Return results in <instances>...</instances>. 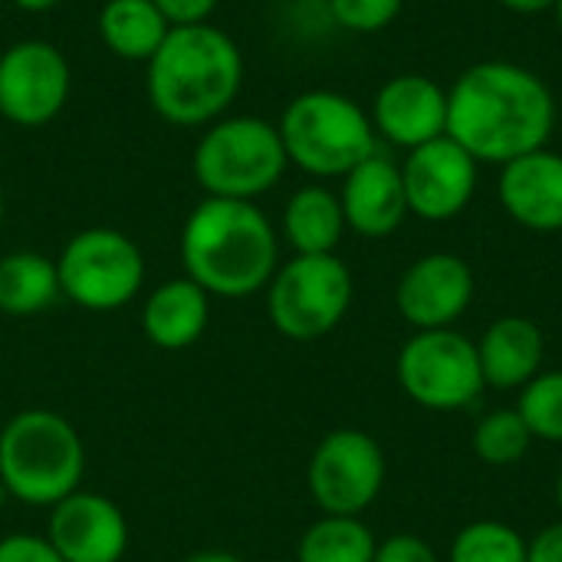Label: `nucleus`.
Instances as JSON below:
<instances>
[{"label":"nucleus","instance_id":"nucleus-20","mask_svg":"<svg viewBox=\"0 0 562 562\" xmlns=\"http://www.w3.org/2000/svg\"><path fill=\"white\" fill-rule=\"evenodd\" d=\"M346 234L339 194L323 184L300 188L283 207V237L296 254H336Z\"/></svg>","mask_w":562,"mask_h":562},{"label":"nucleus","instance_id":"nucleus-31","mask_svg":"<svg viewBox=\"0 0 562 562\" xmlns=\"http://www.w3.org/2000/svg\"><path fill=\"white\" fill-rule=\"evenodd\" d=\"M527 562H562V520L527 540Z\"/></svg>","mask_w":562,"mask_h":562},{"label":"nucleus","instance_id":"nucleus-5","mask_svg":"<svg viewBox=\"0 0 562 562\" xmlns=\"http://www.w3.org/2000/svg\"><path fill=\"white\" fill-rule=\"evenodd\" d=\"M280 138L290 165L313 178H346L379 151L369 112L333 89L300 92L280 115Z\"/></svg>","mask_w":562,"mask_h":562},{"label":"nucleus","instance_id":"nucleus-30","mask_svg":"<svg viewBox=\"0 0 562 562\" xmlns=\"http://www.w3.org/2000/svg\"><path fill=\"white\" fill-rule=\"evenodd\" d=\"M161 16L171 26H194V23H207V16L217 10L221 0H151Z\"/></svg>","mask_w":562,"mask_h":562},{"label":"nucleus","instance_id":"nucleus-13","mask_svg":"<svg viewBox=\"0 0 562 562\" xmlns=\"http://www.w3.org/2000/svg\"><path fill=\"white\" fill-rule=\"evenodd\" d=\"M474 270L458 254H425L418 257L395 286V306L415 333L451 329L474 303Z\"/></svg>","mask_w":562,"mask_h":562},{"label":"nucleus","instance_id":"nucleus-9","mask_svg":"<svg viewBox=\"0 0 562 562\" xmlns=\"http://www.w3.org/2000/svg\"><path fill=\"white\" fill-rule=\"evenodd\" d=\"M395 379L402 392L425 412H461L484 395V372L477 342L451 329L415 333L395 359Z\"/></svg>","mask_w":562,"mask_h":562},{"label":"nucleus","instance_id":"nucleus-8","mask_svg":"<svg viewBox=\"0 0 562 562\" xmlns=\"http://www.w3.org/2000/svg\"><path fill=\"white\" fill-rule=\"evenodd\" d=\"M59 290L89 313L128 306L145 283V257L132 237L112 227H89L69 237L56 257Z\"/></svg>","mask_w":562,"mask_h":562},{"label":"nucleus","instance_id":"nucleus-2","mask_svg":"<svg viewBox=\"0 0 562 562\" xmlns=\"http://www.w3.org/2000/svg\"><path fill=\"white\" fill-rule=\"evenodd\" d=\"M181 263L204 293L240 300L267 290L280 267V240L254 201L204 198L181 227Z\"/></svg>","mask_w":562,"mask_h":562},{"label":"nucleus","instance_id":"nucleus-37","mask_svg":"<svg viewBox=\"0 0 562 562\" xmlns=\"http://www.w3.org/2000/svg\"><path fill=\"white\" fill-rule=\"evenodd\" d=\"M3 211H7V207H3V188H0V227H3Z\"/></svg>","mask_w":562,"mask_h":562},{"label":"nucleus","instance_id":"nucleus-38","mask_svg":"<svg viewBox=\"0 0 562 562\" xmlns=\"http://www.w3.org/2000/svg\"><path fill=\"white\" fill-rule=\"evenodd\" d=\"M557 23H560L562 30V0H557Z\"/></svg>","mask_w":562,"mask_h":562},{"label":"nucleus","instance_id":"nucleus-18","mask_svg":"<svg viewBox=\"0 0 562 562\" xmlns=\"http://www.w3.org/2000/svg\"><path fill=\"white\" fill-rule=\"evenodd\" d=\"M547 339L530 316H501L477 339L484 385L497 392H520L543 372Z\"/></svg>","mask_w":562,"mask_h":562},{"label":"nucleus","instance_id":"nucleus-36","mask_svg":"<svg viewBox=\"0 0 562 562\" xmlns=\"http://www.w3.org/2000/svg\"><path fill=\"white\" fill-rule=\"evenodd\" d=\"M7 497H10V494H7V487H3V481H0V510H3V504H7Z\"/></svg>","mask_w":562,"mask_h":562},{"label":"nucleus","instance_id":"nucleus-25","mask_svg":"<svg viewBox=\"0 0 562 562\" xmlns=\"http://www.w3.org/2000/svg\"><path fill=\"white\" fill-rule=\"evenodd\" d=\"M448 562H527V537L504 520H474L454 533Z\"/></svg>","mask_w":562,"mask_h":562},{"label":"nucleus","instance_id":"nucleus-4","mask_svg":"<svg viewBox=\"0 0 562 562\" xmlns=\"http://www.w3.org/2000/svg\"><path fill=\"white\" fill-rule=\"evenodd\" d=\"M86 474L79 431L49 408L16 412L0 431V481L30 507H53L76 494Z\"/></svg>","mask_w":562,"mask_h":562},{"label":"nucleus","instance_id":"nucleus-10","mask_svg":"<svg viewBox=\"0 0 562 562\" xmlns=\"http://www.w3.org/2000/svg\"><path fill=\"white\" fill-rule=\"evenodd\" d=\"M310 497L323 514L362 517L385 487V451L359 428L329 431L306 468Z\"/></svg>","mask_w":562,"mask_h":562},{"label":"nucleus","instance_id":"nucleus-24","mask_svg":"<svg viewBox=\"0 0 562 562\" xmlns=\"http://www.w3.org/2000/svg\"><path fill=\"white\" fill-rule=\"evenodd\" d=\"M530 445H533V435L517 408L487 412L474 425V438H471L474 458L487 468H510V464L524 461Z\"/></svg>","mask_w":562,"mask_h":562},{"label":"nucleus","instance_id":"nucleus-11","mask_svg":"<svg viewBox=\"0 0 562 562\" xmlns=\"http://www.w3.org/2000/svg\"><path fill=\"white\" fill-rule=\"evenodd\" d=\"M72 72L46 40H20L0 56V115L20 128L53 122L69 99Z\"/></svg>","mask_w":562,"mask_h":562},{"label":"nucleus","instance_id":"nucleus-27","mask_svg":"<svg viewBox=\"0 0 562 562\" xmlns=\"http://www.w3.org/2000/svg\"><path fill=\"white\" fill-rule=\"evenodd\" d=\"M405 0H329L333 20L349 33H379L392 26Z\"/></svg>","mask_w":562,"mask_h":562},{"label":"nucleus","instance_id":"nucleus-23","mask_svg":"<svg viewBox=\"0 0 562 562\" xmlns=\"http://www.w3.org/2000/svg\"><path fill=\"white\" fill-rule=\"evenodd\" d=\"M375 550H379V540L362 524V517L323 514L300 537L296 562H372Z\"/></svg>","mask_w":562,"mask_h":562},{"label":"nucleus","instance_id":"nucleus-17","mask_svg":"<svg viewBox=\"0 0 562 562\" xmlns=\"http://www.w3.org/2000/svg\"><path fill=\"white\" fill-rule=\"evenodd\" d=\"M339 204H342L346 227L356 231L359 237L369 240L392 237L408 217L402 168L375 151L342 178Z\"/></svg>","mask_w":562,"mask_h":562},{"label":"nucleus","instance_id":"nucleus-7","mask_svg":"<svg viewBox=\"0 0 562 562\" xmlns=\"http://www.w3.org/2000/svg\"><path fill=\"white\" fill-rule=\"evenodd\" d=\"M352 293V273L336 254H296L267 283V313L280 336L313 342L346 319Z\"/></svg>","mask_w":562,"mask_h":562},{"label":"nucleus","instance_id":"nucleus-16","mask_svg":"<svg viewBox=\"0 0 562 562\" xmlns=\"http://www.w3.org/2000/svg\"><path fill=\"white\" fill-rule=\"evenodd\" d=\"M497 201L507 217L533 234L562 231V155L540 148L501 168Z\"/></svg>","mask_w":562,"mask_h":562},{"label":"nucleus","instance_id":"nucleus-12","mask_svg":"<svg viewBox=\"0 0 562 562\" xmlns=\"http://www.w3.org/2000/svg\"><path fill=\"white\" fill-rule=\"evenodd\" d=\"M398 168L408 198V214L422 221H451L474 201L481 165L448 135L412 148Z\"/></svg>","mask_w":562,"mask_h":562},{"label":"nucleus","instance_id":"nucleus-35","mask_svg":"<svg viewBox=\"0 0 562 562\" xmlns=\"http://www.w3.org/2000/svg\"><path fill=\"white\" fill-rule=\"evenodd\" d=\"M557 507H560V514H562V474H560V481H557Z\"/></svg>","mask_w":562,"mask_h":562},{"label":"nucleus","instance_id":"nucleus-22","mask_svg":"<svg viewBox=\"0 0 562 562\" xmlns=\"http://www.w3.org/2000/svg\"><path fill=\"white\" fill-rule=\"evenodd\" d=\"M63 296L56 260L36 250H13L0 257V313L36 316Z\"/></svg>","mask_w":562,"mask_h":562},{"label":"nucleus","instance_id":"nucleus-28","mask_svg":"<svg viewBox=\"0 0 562 562\" xmlns=\"http://www.w3.org/2000/svg\"><path fill=\"white\" fill-rule=\"evenodd\" d=\"M0 562H66L46 537L36 533H10L0 540Z\"/></svg>","mask_w":562,"mask_h":562},{"label":"nucleus","instance_id":"nucleus-29","mask_svg":"<svg viewBox=\"0 0 562 562\" xmlns=\"http://www.w3.org/2000/svg\"><path fill=\"white\" fill-rule=\"evenodd\" d=\"M372 562H441L435 547L415 533H395L389 540L379 543L375 550V560Z\"/></svg>","mask_w":562,"mask_h":562},{"label":"nucleus","instance_id":"nucleus-32","mask_svg":"<svg viewBox=\"0 0 562 562\" xmlns=\"http://www.w3.org/2000/svg\"><path fill=\"white\" fill-rule=\"evenodd\" d=\"M501 3H504L507 10H514V13H524V16L557 10V0H501Z\"/></svg>","mask_w":562,"mask_h":562},{"label":"nucleus","instance_id":"nucleus-34","mask_svg":"<svg viewBox=\"0 0 562 562\" xmlns=\"http://www.w3.org/2000/svg\"><path fill=\"white\" fill-rule=\"evenodd\" d=\"M20 10H26V13H46V10H53V7H59L63 0H13Z\"/></svg>","mask_w":562,"mask_h":562},{"label":"nucleus","instance_id":"nucleus-21","mask_svg":"<svg viewBox=\"0 0 562 562\" xmlns=\"http://www.w3.org/2000/svg\"><path fill=\"white\" fill-rule=\"evenodd\" d=\"M168 30L171 23L151 0H109L99 10V36L119 59L148 63Z\"/></svg>","mask_w":562,"mask_h":562},{"label":"nucleus","instance_id":"nucleus-26","mask_svg":"<svg viewBox=\"0 0 562 562\" xmlns=\"http://www.w3.org/2000/svg\"><path fill=\"white\" fill-rule=\"evenodd\" d=\"M520 418L527 422L533 441L562 445V369L540 372L520 389L517 402Z\"/></svg>","mask_w":562,"mask_h":562},{"label":"nucleus","instance_id":"nucleus-15","mask_svg":"<svg viewBox=\"0 0 562 562\" xmlns=\"http://www.w3.org/2000/svg\"><path fill=\"white\" fill-rule=\"evenodd\" d=\"M369 119L375 135L412 151L448 135V89L425 72H398L375 92Z\"/></svg>","mask_w":562,"mask_h":562},{"label":"nucleus","instance_id":"nucleus-6","mask_svg":"<svg viewBox=\"0 0 562 562\" xmlns=\"http://www.w3.org/2000/svg\"><path fill=\"white\" fill-rule=\"evenodd\" d=\"M290 158L280 128L257 115L217 119L194 145V181L207 198L254 201L273 191Z\"/></svg>","mask_w":562,"mask_h":562},{"label":"nucleus","instance_id":"nucleus-3","mask_svg":"<svg viewBox=\"0 0 562 562\" xmlns=\"http://www.w3.org/2000/svg\"><path fill=\"white\" fill-rule=\"evenodd\" d=\"M244 82V56L237 43L211 26H171L158 53L148 59L145 92L151 109L171 125H211L237 99Z\"/></svg>","mask_w":562,"mask_h":562},{"label":"nucleus","instance_id":"nucleus-14","mask_svg":"<svg viewBox=\"0 0 562 562\" xmlns=\"http://www.w3.org/2000/svg\"><path fill=\"white\" fill-rule=\"evenodd\" d=\"M46 540L66 562H122L128 520L115 501L79 487L49 507Z\"/></svg>","mask_w":562,"mask_h":562},{"label":"nucleus","instance_id":"nucleus-19","mask_svg":"<svg viewBox=\"0 0 562 562\" xmlns=\"http://www.w3.org/2000/svg\"><path fill=\"white\" fill-rule=\"evenodd\" d=\"M211 319V293H204L191 277L165 280L148 293L142 306V333L151 346L178 352L194 346Z\"/></svg>","mask_w":562,"mask_h":562},{"label":"nucleus","instance_id":"nucleus-33","mask_svg":"<svg viewBox=\"0 0 562 562\" xmlns=\"http://www.w3.org/2000/svg\"><path fill=\"white\" fill-rule=\"evenodd\" d=\"M181 562H244L240 557H234V553H227V550H204V553H194V557H188V560Z\"/></svg>","mask_w":562,"mask_h":562},{"label":"nucleus","instance_id":"nucleus-1","mask_svg":"<svg viewBox=\"0 0 562 562\" xmlns=\"http://www.w3.org/2000/svg\"><path fill=\"white\" fill-rule=\"evenodd\" d=\"M553 125L557 99L550 86L520 63H474L448 89V138L477 165L504 168L547 148Z\"/></svg>","mask_w":562,"mask_h":562}]
</instances>
